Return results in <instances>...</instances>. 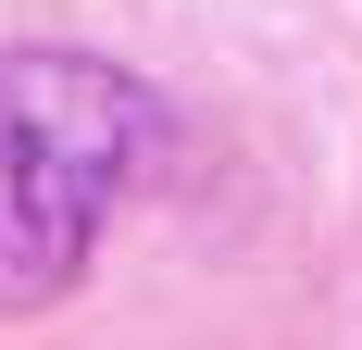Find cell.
I'll return each instance as SVG.
<instances>
[{
	"label": "cell",
	"mask_w": 362,
	"mask_h": 350,
	"mask_svg": "<svg viewBox=\"0 0 362 350\" xmlns=\"http://www.w3.org/2000/svg\"><path fill=\"white\" fill-rule=\"evenodd\" d=\"M150 150V88L100 50H0V313H50Z\"/></svg>",
	"instance_id": "obj_1"
}]
</instances>
